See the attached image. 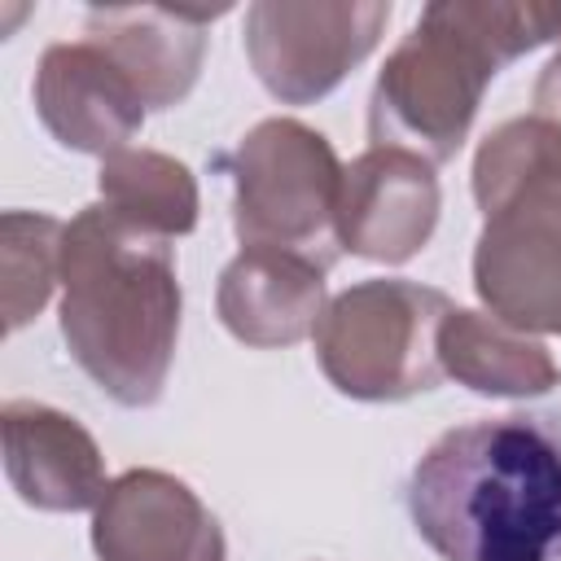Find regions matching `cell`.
I'll list each match as a JSON object with an SVG mask.
<instances>
[{
    "instance_id": "6da1fadb",
    "label": "cell",
    "mask_w": 561,
    "mask_h": 561,
    "mask_svg": "<svg viewBox=\"0 0 561 561\" xmlns=\"http://www.w3.org/2000/svg\"><path fill=\"white\" fill-rule=\"evenodd\" d=\"M408 513L443 561H561V425L508 412L443 430L412 465Z\"/></svg>"
},
{
    "instance_id": "7a4b0ae2",
    "label": "cell",
    "mask_w": 561,
    "mask_h": 561,
    "mask_svg": "<svg viewBox=\"0 0 561 561\" xmlns=\"http://www.w3.org/2000/svg\"><path fill=\"white\" fill-rule=\"evenodd\" d=\"M184 289L171 241L118 224L101 202L61 232V337L70 359L123 408L167 390Z\"/></svg>"
},
{
    "instance_id": "3957f363",
    "label": "cell",
    "mask_w": 561,
    "mask_h": 561,
    "mask_svg": "<svg viewBox=\"0 0 561 561\" xmlns=\"http://www.w3.org/2000/svg\"><path fill=\"white\" fill-rule=\"evenodd\" d=\"M561 35V4L434 0L390 48L368 96L373 145L447 162L465 145L491 79Z\"/></svg>"
},
{
    "instance_id": "277c9868",
    "label": "cell",
    "mask_w": 561,
    "mask_h": 561,
    "mask_svg": "<svg viewBox=\"0 0 561 561\" xmlns=\"http://www.w3.org/2000/svg\"><path fill=\"white\" fill-rule=\"evenodd\" d=\"M473 289L522 333H561V127L539 114L504 118L478 140Z\"/></svg>"
},
{
    "instance_id": "5b68a950",
    "label": "cell",
    "mask_w": 561,
    "mask_h": 561,
    "mask_svg": "<svg viewBox=\"0 0 561 561\" xmlns=\"http://www.w3.org/2000/svg\"><path fill=\"white\" fill-rule=\"evenodd\" d=\"M451 298L403 276H373L342 289L316 329V359L329 386L359 403H403L443 381L438 324Z\"/></svg>"
},
{
    "instance_id": "8992f818",
    "label": "cell",
    "mask_w": 561,
    "mask_h": 561,
    "mask_svg": "<svg viewBox=\"0 0 561 561\" xmlns=\"http://www.w3.org/2000/svg\"><path fill=\"white\" fill-rule=\"evenodd\" d=\"M342 162L324 131L302 118L276 114L254 123L232 158V228L241 245L307 254L333 267L337 245V193Z\"/></svg>"
},
{
    "instance_id": "52a82bcc",
    "label": "cell",
    "mask_w": 561,
    "mask_h": 561,
    "mask_svg": "<svg viewBox=\"0 0 561 561\" xmlns=\"http://www.w3.org/2000/svg\"><path fill=\"white\" fill-rule=\"evenodd\" d=\"M386 22V0H254L241 39L280 105H311L381 44Z\"/></svg>"
},
{
    "instance_id": "ba28073f",
    "label": "cell",
    "mask_w": 561,
    "mask_h": 561,
    "mask_svg": "<svg viewBox=\"0 0 561 561\" xmlns=\"http://www.w3.org/2000/svg\"><path fill=\"white\" fill-rule=\"evenodd\" d=\"M443 188L434 162L373 145L342 171L337 193V245L373 263H408L438 228Z\"/></svg>"
},
{
    "instance_id": "9c48e42d",
    "label": "cell",
    "mask_w": 561,
    "mask_h": 561,
    "mask_svg": "<svg viewBox=\"0 0 561 561\" xmlns=\"http://www.w3.org/2000/svg\"><path fill=\"white\" fill-rule=\"evenodd\" d=\"M96 561H228L219 517L167 469L118 473L92 508Z\"/></svg>"
},
{
    "instance_id": "30bf717a",
    "label": "cell",
    "mask_w": 561,
    "mask_h": 561,
    "mask_svg": "<svg viewBox=\"0 0 561 561\" xmlns=\"http://www.w3.org/2000/svg\"><path fill=\"white\" fill-rule=\"evenodd\" d=\"M31 96H35L39 123L57 145L75 153H96V158L127 149L149 114L136 83L88 35L57 39L39 53Z\"/></svg>"
},
{
    "instance_id": "8fae6325",
    "label": "cell",
    "mask_w": 561,
    "mask_h": 561,
    "mask_svg": "<svg viewBox=\"0 0 561 561\" xmlns=\"http://www.w3.org/2000/svg\"><path fill=\"white\" fill-rule=\"evenodd\" d=\"M4 478L26 508L83 513L105 495V456L96 438L61 408L9 399L0 408Z\"/></svg>"
},
{
    "instance_id": "7c38bea8",
    "label": "cell",
    "mask_w": 561,
    "mask_h": 561,
    "mask_svg": "<svg viewBox=\"0 0 561 561\" xmlns=\"http://www.w3.org/2000/svg\"><path fill=\"white\" fill-rule=\"evenodd\" d=\"M224 13L228 4H92L83 18V35L118 61V70L136 83L145 110H171L193 92L206 61V26Z\"/></svg>"
},
{
    "instance_id": "4fadbf2b",
    "label": "cell",
    "mask_w": 561,
    "mask_h": 561,
    "mask_svg": "<svg viewBox=\"0 0 561 561\" xmlns=\"http://www.w3.org/2000/svg\"><path fill=\"white\" fill-rule=\"evenodd\" d=\"M324 272L329 267H320L307 254L241 245V254L219 272L215 285L219 324L237 342L259 351H276L311 337L329 307Z\"/></svg>"
},
{
    "instance_id": "5bb4252c",
    "label": "cell",
    "mask_w": 561,
    "mask_h": 561,
    "mask_svg": "<svg viewBox=\"0 0 561 561\" xmlns=\"http://www.w3.org/2000/svg\"><path fill=\"white\" fill-rule=\"evenodd\" d=\"M443 377L491 399H539L561 386V364L548 342L504 324L491 311L451 307L438 324Z\"/></svg>"
},
{
    "instance_id": "9a60e30c",
    "label": "cell",
    "mask_w": 561,
    "mask_h": 561,
    "mask_svg": "<svg viewBox=\"0 0 561 561\" xmlns=\"http://www.w3.org/2000/svg\"><path fill=\"white\" fill-rule=\"evenodd\" d=\"M96 193H101V206L118 224H127L145 237L175 241L197 228V210H202L197 175L162 149L127 145V149L101 158Z\"/></svg>"
},
{
    "instance_id": "2e32d148",
    "label": "cell",
    "mask_w": 561,
    "mask_h": 561,
    "mask_svg": "<svg viewBox=\"0 0 561 561\" xmlns=\"http://www.w3.org/2000/svg\"><path fill=\"white\" fill-rule=\"evenodd\" d=\"M61 232L66 224L44 210H4L0 254H4V329L31 324L53 285H61Z\"/></svg>"
},
{
    "instance_id": "e0dca14e",
    "label": "cell",
    "mask_w": 561,
    "mask_h": 561,
    "mask_svg": "<svg viewBox=\"0 0 561 561\" xmlns=\"http://www.w3.org/2000/svg\"><path fill=\"white\" fill-rule=\"evenodd\" d=\"M530 101H535V114H539V118H548L552 127H561V48L543 61Z\"/></svg>"
}]
</instances>
